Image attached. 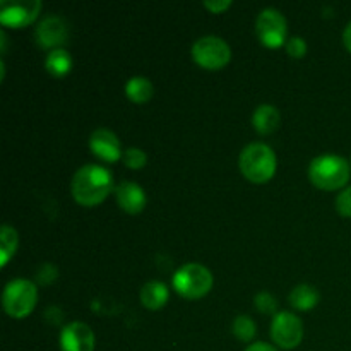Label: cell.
<instances>
[{
  "instance_id": "6da1fadb",
  "label": "cell",
  "mask_w": 351,
  "mask_h": 351,
  "mask_svg": "<svg viewBox=\"0 0 351 351\" xmlns=\"http://www.w3.org/2000/svg\"><path fill=\"white\" fill-rule=\"evenodd\" d=\"M71 191L79 204L88 208L101 204L113 191L112 171L101 165H84L72 177Z\"/></svg>"
},
{
  "instance_id": "7a4b0ae2",
  "label": "cell",
  "mask_w": 351,
  "mask_h": 351,
  "mask_svg": "<svg viewBox=\"0 0 351 351\" xmlns=\"http://www.w3.org/2000/svg\"><path fill=\"white\" fill-rule=\"evenodd\" d=\"M240 170L247 180L254 184H264L276 173V154L267 144L250 143L240 153Z\"/></svg>"
},
{
  "instance_id": "3957f363",
  "label": "cell",
  "mask_w": 351,
  "mask_h": 351,
  "mask_svg": "<svg viewBox=\"0 0 351 351\" xmlns=\"http://www.w3.org/2000/svg\"><path fill=\"white\" fill-rule=\"evenodd\" d=\"M308 178L322 191H338L348 182L350 163L338 154H321L311 161Z\"/></svg>"
},
{
  "instance_id": "277c9868",
  "label": "cell",
  "mask_w": 351,
  "mask_h": 351,
  "mask_svg": "<svg viewBox=\"0 0 351 351\" xmlns=\"http://www.w3.org/2000/svg\"><path fill=\"white\" fill-rule=\"evenodd\" d=\"M3 308L14 319H23L33 312L38 302V288L33 281L17 278L9 281L2 295Z\"/></svg>"
},
{
  "instance_id": "5b68a950",
  "label": "cell",
  "mask_w": 351,
  "mask_h": 351,
  "mask_svg": "<svg viewBox=\"0 0 351 351\" xmlns=\"http://www.w3.org/2000/svg\"><path fill=\"white\" fill-rule=\"evenodd\" d=\"M173 288L185 298L197 300L213 288V274L206 266L189 263L173 274Z\"/></svg>"
},
{
  "instance_id": "8992f818",
  "label": "cell",
  "mask_w": 351,
  "mask_h": 351,
  "mask_svg": "<svg viewBox=\"0 0 351 351\" xmlns=\"http://www.w3.org/2000/svg\"><path fill=\"white\" fill-rule=\"evenodd\" d=\"M192 57L201 67L216 71L228 64L232 58V48L223 38L208 34L192 45Z\"/></svg>"
},
{
  "instance_id": "52a82bcc",
  "label": "cell",
  "mask_w": 351,
  "mask_h": 351,
  "mask_svg": "<svg viewBox=\"0 0 351 351\" xmlns=\"http://www.w3.org/2000/svg\"><path fill=\"white\" fill-rule=\"evenodd\" d=\"M271 338L280 348H297L304 338V322L293 312H276L271 321Z\"/></svg>"
},
{
  "instance_id": "ba28073f",
  "label": "cell",
  "mask_w": 351,
  "mask_h": 351,
  "mask_svg": "<svg viewBox=\"0 0 351 351\" xmlns=\"http://www.w3.org/2000/svg\"><path fill=\"white\" fill-rule=\"evenodd\" d=\"M256 31L261 43L269 48H278L287 41L288 24L283 14L274 7L261 10L256 21Z\"/></svg>"
},
{
  "instance_id": "9c48e42d",
  "label": "cell",
  "mask_w": 351,
  "mask_h": 351,
  "mask_svg": "<svg viewBox=\"0 0 351 351\" xmlns=\"http://www.w3.org/2000/svg\"><path fill=\"white\" fill-rule=\"evenodd\" d=\"M40 0H21V2H2L0 3V21L5 26L23 27L31 24L40 16Z\"/></svg>"
},
{
  "instance_id": "30bf717a",
  "label": "cell",
  "mask_w": 351,
  "mask_h": 351,
  "mask_svg": "<svg viewBox=\"0 0 351 351\" xmlns=\"http://www.w3.org/2000/svg\"><path fill=\"white\" fill-rule=\"evenodd\" d=\"M38 45L41 48H58L65 43L69 36V26L64 17L60 16H47L38 23L34 31Z\"/></svg>"
},
{
  "instance_id": "8fae6325",
  "label": "cell",
  "mask_w": 351,
  "mask_h": 351,
  "mask_svg": "<svg viewBox=\"0 0 351 351\" xmlns=\"http://www.w3.org/2000/svg\"><path fill=\"white\" fill-rule=\"evenodd\" d=\"M96 338L93 329L84 322H71L60 332L62 351H95Z\"/></svg>"
},
{
  "instance_id": "7c38bea8",
  "label": "cell",
  "mask_w": 351,
  "mask_h": 351,
  "mask_svg": "<svg viewBox=\"0 0 351 351\" xmlns=\"http://www.w3.org/2000/svg\"><path fill=\"white\" fill-rule=\"evenodd\" d=\"M89 147H91L93 154H96L99 160L110 161V163L119 161L123 156L117 134L113 130L105 129V127L96 129L91 134V137H89Z\"/></svg>"
},
{
  "instance_id": "4fadbf2b",
  "label": "cell",
  "mask_w": 351,
  "mask_h": 351,
  "mask_svg": "<svg viewBox=\"0 0 351 351\" xmlns=\"http://www.w3.org/2000/svg\"><path fill=\"white\" fill-rule=\"evenodd\" d=\"M115 195L120 208L130 215H137V213L143 211L147 202L146 192L136 182H120L115 187Z\"/></svg>"
},
{
  "instance_id": "5bb4252c",
  "label": "cell",
  "mask_w": 351,
  "mask_h": 351,
  "mask_svg": "<svg viewBox=\"0 0 351 351\" xmlns=\"http://www.w3.org/2000/svg\"><path fill=\"white\" fill-rule=\"evenodd\" d=\"M280 112L273 105H259L252 115V123L259 134H271L280 127Z\"/></svg>"
},
{
  "instance_id": "9a60e30c",
  "label": "cell",
  "mask_w": 351,
  "mask_h": 351,
  "mask_svg": "<svg viewBox=\"0 0 351 351\" xmlns=\"http://www.w3.org/2000/svg\"><path fill=\"white\" fill-rule=\"evenodd\" d=\"M168 288L167 285L161 281H147L143 288H141V302L146 308L151 311H158L163 307L168 302Z\"/></svg>"
},
{
  "instance_id": "2e32d148",
  "label": "cell",
  "mask_w": 351,
  "mask_h": 351,
  "mask_svg": "<svg viewBox=\"0 0 351 351\" xmlns=\"http://www.w3.org/2000/svg\"><path fill=\"white\" fill-rule=\"evenodd\" d=\"M321 300V293L315 287L307 283L297 285L290 293V304L298 311H311Z\"/></svg>"
},
{
  "instance_id": "e0dca14e",
  "label": "cell",
  "mask_w": 351,
  "mask_h": 351,
  "mask_svg": "<svg viewBox=\"0 0 351 351\" xmlns=\"http://www.w3.org/2000/svg\"><path fill=\"white\" fill-rule=\"evenodd\" d=\"M45 67L50 72L51 75H57V77H62V75L69 74L72 69V57L67 50L64 48H55L50 53L47 55V60H45Z\"/></svg>"
},
{
  "instance_id": "ac0fdd59",
  "label": "cell",
  "mask_w": 351,
  "mask_h": 351,
  "mask_svg": "<svg viewBox=\"0 0 351 351\" xmlns=\"http://www.w3.org/2000/svg\"><path fill=\"white\" fill-rule=\"evenodd\" d=\"M153 93V82L147 77H143V75H134L125 84V95L136 103L147 101V99H151Z\"/></svg>"
},
{
  "instance_id": "d6986e66",
  "label": "cell",
  "mask_w": 351,
  "mask_h": 351,
  "mask_svg": "<svg viewBox=\"0 0 351 351\" xmlns=\"http://www.w3.org/2000/svg\"><path fill=\"white\" fill-rule=\"evenodd\" d=\"M17 243H19V239H17V232L9 225H3L0 228V250H2V259H0V266H5L10 261V257L16 254Z\"/></svg>"
},
{
  "instance_id": "ffe728a7",
  "label": "cell",
  "mask_w": 351,
  "mask_h": 351,
  "mask_svg": "<svg viewBox=\"0 0 351 351\" xmlns=\"http://www.w3.org/2000/svg\"><path fill=\"white\" fill-rule=\"evenodd\" d=\"M233 335L240 341H250L256 336V322L249 315H237L233 321Z\"/></svg>"
},
{
  "instance_id": "44dd1931",
  "label": "cell",
  "mask_w": 351,
  "mask_h": 351,
  "mask_svg": "<svg viewBox=\"0 0 351 351\" xmlns=\"http://www.w3.org/2000/svg\"><path fill=\"white\" fill-rule=\"evenodd\" d=\"M122 160L129 168L139 170V168H143L144 165H146L147 154L144 153L143 149H139V147H127V149L123 151Z\"/></svg>"
},
{
  "instance_id": "7402d4cb",
  "label": "cell",
  "mask_w": 351,
  "mask_h": 351,
  "mask_svg": "<svg viewBox=\"0 0 351 351\" xmlns=\"http://www.w3.org/2000/svg\"><path fill=\"white\" fill-rule=\"evenodd\" d=\"M254 302H256L257 311H261L263 314H274L278 308L276 298H274L271 293H267V291H261V293H257L256 300Z\"/></svg>"
},
{
  "instance_id": "603a6c76",
  "label": "cell",
  "mask_w": 351,
  "mask_h": 351,
  "mask_svg": "<svg viewBox=\"0 0 351 351\" xmlns=\"http://www.w3.org/2000/svg\"><path fill=\"white\" fill-rule=\"evenodd\" d=\"M336 209L345 218H351V185L338 194V197H336Z\"/></svg>"
},
{
  "instance_id": "cb8c5ba5",
  "label": "cell",
  "mask_w": 351,
  "mask_h": 351,
  "mask_svg": "<svg viewBox=\"0 0 351 351\" xmlns=\"http://www.w3.org/2000/svg\"><path fill=\"white\" fill-rule=\"evenodd\" d=\"M287 51L293 58H302L307 53V43H305L304 38L293 36L287 41Z\"/></svg>"
},
{
  "instance_id": "d4e9b609",
  "label": "cell",
  "mask_w": 351,
  "mask_h": 351,
  "mask_svg": "<svg viewBox=\"0 0 351 351\" xmlns=\"http://www.w3.org/2000/svg\"><path fill=\"white\" fill-rule=\"evenodd\" d=\"M230 5H232L230 0H204V7L211 10V12H223Z\"/></svg>"
},
{
  "instance_id": "484cf974",
  "label": "cell",
  "mask_w": 351,
  "mask_h": 351,
  "mask_svg": "<svg viewBox=\"0 0 351 351\" xmlns=\"http://www.w3.org/2000/svg\"><path fill=\"white\" fill-rule=\"evenodd\" d=\"M245 351H278L276 348H274L273 345H269V343H252V345L249 346Z\"/></svg>"
},
{
  "instance_id": "4316f807",
  "label": "cell",
  "mask_w": 351,
  "mask_h": 351,
  "mask_svg": "<svg viewBox=\"0 0 351 351\" xmlns=\"http://www.w3.org/2000/svg\"><path fill=\"white\" fill-rule=\"evenodd\" d=\"M343 43H345V47L351 51V21L346 24L345 31H343Z\"/></svg>"
}]
</instances>
